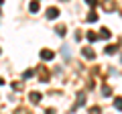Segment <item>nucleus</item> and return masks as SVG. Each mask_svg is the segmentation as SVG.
Listing matches in <instances>:
<instances>
[{
	"instance_id": "1",
	"label": "nucleus",
	"mask_w": 122,
	"mask_h": 114,
	"mask_svg": "<svg viewBox=\"0 0 122 114\" xmlns=\"http://www.w3.org/2000/svg\"><path fill=\"white\" fill-rule=\"evenodd\" d=\"M81 53H83V57H86V59H94V57H96V53H94V49H92V47L81 49Z\"/></svg>"
},
{
	"instance_id": "2",
	"label": "nucleus",
	"mask_w": 122,
	"mask_h": 114,
	"mask_svg": "<svg viewBox=\"0 0 122 114\" xmlns=\"http://www.w3.org/2000/svg\"><path fill=\"white\" fill-rule=\"evenodd\" d=\"M57 16H59V8H55V6L47 8V18H57Z\"/></svg>"
},
{
	"instance_id": "3",
	"label": "nucleus",
	"mask_w": 122,
	"mask_h": 114,
	"mask_svg": "<svg viewBox=\"0 0 122 114\" xmlns=\"http://www.w3.org/2000/svg\"><path fill=\"white\" fill-rule=\"evenodd\" d=\"M53 57H55V53L49 51V49H43V51H41V59H45V61H47V59H53Z\"/></svg>"
},
{
	"instance_id": "4",
	"label": "nucleus",
	"mask_w": 122,
	"mask_h": 114,
	"mask_svg": "<svg viewBox=\"0 0 122 114\" xmlns=\"http://www.w3.org/2000/svg\"><path fill=\"white\" fill-rule=\"evenodd\" d=\"M86 35H87V41H92V43H94V41H98V33L90 31V33H86Z\"/></svg>"
},
{
	"instance_id": "5",
	"label": "nucleus",
	"mask_w": 122,
	"mask_h": 114,
	"mask_svg": "<svg viewBox=\"0 0 122 114\" xmlns=\"http://www.w3.org/2000/svg\"><path fill=\"white\" fill-rule=\"evenodd\" d=\"M39 100H41V94L39 92H30V102H35V104H37Z\"/></svg>"
},
{
	"instance_id": "6",
	"label": "nucleus",
	"mask_w": 122,
	"mask_h": 114,
	"mask_svg": "<svg viewBox=\"0 0 122 114\" xmlns=\"http://www.w3.org/2000/svg\"><path fill=\"white\" fill-rule=\"evenodd\" d=\"M87 21H90V22H96V21H98V14H96V10H92V12L87 14Z\"/></svg>"
},
{
	"instance_id": "7",
	"label": "nucleus",
	"mask_w": 122,
	"mask_h": 114,
	"mask_svg": "<svg viewBox=\"0 0 122 114\" xmlns=\"http://www.w3.org/2000/svg\"><path fill=\"white\" fill-rule=\"evenodd\" d=\"M65 31H67V29H65V25H59V26L55 29V33H57L59 37H63V33H65Z\"/></svg>"
},
{
	"instance_id": "8",
	"label": "nucleus",
	"mask_w": 122,
	"mask_h": 114,
	"mask_svg": "<svg viewBox=\"0 0 122 114\" xmlns=\"http://www.w3.org/2000/svg\"><path fill=\"white\" fill-rule=\"evenodd\" d=\"M114 108H116V110H122V98H114Z\"/></svg>"
},
{
	"instance_id": "9",
	"label": "nucleus",
	"mask_w": 122,
	"mask_h": 114,
	"mask_svg": "<svg viewBox=\"0 0 122 114\" xmlns=\"http://www.w3.org/2000/svg\"><path fill=\"white\" fill-rule=\"evenodd\" d=\"M100 37H102V39H110V31H108V29H102V31H100Z\"/></svg>"
},
{
	"instance_id": "10",
	"label": "nucleus",
	"mask_w": 122,
	"mask_h": 114,
	"mask_svg": "<svg viewBox=\"0 0 122 114\" xmlns=\"http://www.w3.org/2000/svg\"><path fill=\"white\" fill-rule=\"evenodd\" d=\"M30 12H39V2H30Z\"/></svg>"
},
{
	"instance_id": "11",
	"label": "nucleus",
	"mask_w": 122,
	"mask_h": 114,
	"mask_svg": "<svg viewBox=\"0 0 122 114\" xmlns=\"http://www.w3.org/2000/svg\"><path fill=\"white\" fill-rule=\"evenodd\" d=\"M106 53H108V55H112V53H116V47H112V45H108V47H106Z\"/></svg>"
},
{
	"instance_id": "12",
	"label": "nucleus",
	"mask_w": 122,
	"mask_h": 114,
	"mask_svg": "<svg viewBox=\"0 0 122 114\" xmlns=\"http://www.w3.org/2000/svg\"><path fill=\"white\" fill-rule=\"evenodd\" d=\"M102 94H104V96H110V88H108V86H104V88H102Z\"/></svg>"
},
{
	"instance_id": "13",
	"label": "nucleus",
	"mask_w": 122,
	"mask_h": 114,
	"mask_svg": "<svg viewBox=\"0 0 122 114\" xmlns=\"http://www.w3.org/2000/svg\"><path fill=\"white\" fill-rule=\"evenodd\" d=\"M87 4H90V8H92V10H94V8L98 6V2H94V0H87Z\"/></svg>"
},
{
	"instance_id": "14",
	"label": "nucleus",
	"mask_w": 122,
	"mask_h": 114,
	"mask_svg": "<svg viewBox=\"0 0 122 114\" xmlns=\"http://www.w3.org/2000/svg\"><path fill=\"white\" fill-rule=\"evenodd\" d=\"M45 114H55V110H53V108H47V112H45Z\"/></svg>"
},
{
	"instance_id": "15",
	"label": "nucleus",
	"mask_w": 122,
	"mask_h": 114,
	"mask_svg": "<svg viewBox=\"0 0 122 114\" xmlns=\"http://www.w3.org/2000/svg\"><path fill=\"white\" fill-rule=\"evenodd\" d=\"M2 83H4V79H2V78H0V86H2Z\"/></svg>"
}]
</instances>
